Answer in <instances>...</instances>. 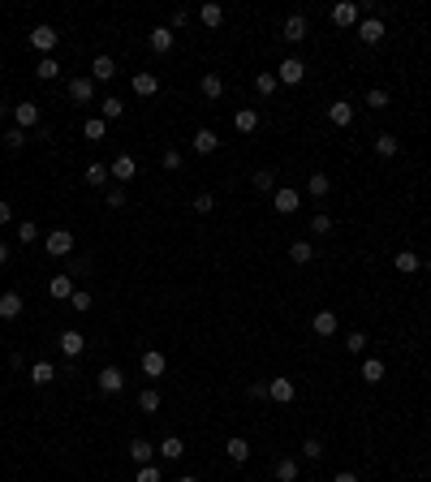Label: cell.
I'll return each instance as SVG.
<instances>
[{"label": "cell", "instance_id": "cell-15", "mask_svg": "<svg viewBox=\"0 0 431 482\" xmlns=\"http://www.w3.org/2000/svg\"><path fill=\"white\" fill-rule=\"evenodd\" d=\"M108 172H113V181H134L138 164H134V155H117L113 164H108Z\"/></svg>", "mask_w": 431, "mask_h": 482}, {"label": "cell", "instance_id": "cell-56", "mask_svg": "<svg viewBox=\"0 0 431 482\" xmlns=\"http://www.w3.org/2000/svg\"><path fill=\"white\" fill-rule=\"evenodd\" d=\"M9 371H30V366H26V358H22V353H9Z\"/></svg>", "mask_w": 431, "mask_h": 482}, {"label": "cell", "instance_id": "cell-51", "mask_svg": "<svg viewBox=\"0 0 431 482\" xmlns=\"http://www.w3.org/2000/svg\"><path fill=\"white\" fill-rule=\"evenodd\" d=\"M18 241H39V224L22 220V224H18Z\"/></svg>", "mask_w": 431, "mask_h": 482}, {"label": "cell", "instance_id": "cell-12", "mask_svg": "<svg viewBox=\"0 0 431 482\" xmlns=\"http://www.w3.org/2000/svg\"><path fill=\"white\" fill-rule=\"evenodd\" d=\"M56 345H60V353H65V358L74 362V358H82V349H87V336L69 328V332H60V341H56Z\"/></svg>", "mask_w": 431, "mask_h": 482}, {"label": "cell", "instance_id": "cell-38", "mask_svg": "<svg viewBox=\"0 0 431 482\" xmlns=\"http://www.w3.org/2000/svg\"><path fill=\"white\" fill-rule=\"evenodd\" d=\"M199 22L216 30L220 22H225V9H220V5H203V9H199Z\"/></svg>", "mask_w": 431, "mask_h": 482}, {"label": "cell", "instance_id": "cell-35", "mask_svg": "<svg viewBox=\"0 0 431 482\" xmlns=\"http://www.w3.org/2000/svg\"><path fill=\"white\" fill-rule=\"evenodd\" d=\"M366 345H371V341H366V332H349L345 336V353H349V358H362Z\"/></svg>", "mask_w": 431, "mask_h": 482}, {"label": "cell", "instance_id": "cell-10", "mask_svg": "<svg viewBox=\"0 0 431 482\" xmlns=\"http://www.w3.org/2000/svg\"><path fill=\"white\" fill-rule=\"evenodd\" d=\"M147 43H151V52H155V56H168V52H173V43H177V35H173L168 26H151Z\"/></svg>", "mask_w": 431, "mask_h": 482}, {"label": "cell", "instance_id": "cell-46", "mask_svg": "<svg viewBox=\"0 0 431 482\" xmlns=\"http://www.w3.org/2000/svg\"><path fill=\"white\" fill-rule=\"evenodd\" d=\"M186 22H190V9H173V13H168V22H164V26L173 30V35H177V30H186Z\"/></svg>", "mask_w": 431, "mask_h": 482}, {"label": "cell", "instance_id": "cell-11", "mask_svg": "<svg viewBox=\"0 0 431 482\" xmlns=\"http://www.w3.org/2000/svg\"><path fill=\"white\" fill-rule=\"evenodd\" d=\"M298 203H302V194H298L294 185H280L276 194H272V207H276L280 216H294V211H298Z\"/></svg>", "mask_w": 431, "mask_h": 482}, {"label": "cell", "instance_id": "cell-47", "mask_svg": "<svg viewBox=\"0 0 431 482\" xmlns=\"http://www.w3.org/2000/svg\"><path fill=\"white\" fill-rule=\"evenodd\" d=\"M134 482H164V474H159V465H138Z\"/></svg>", "mask_w": 431, "mask_h": 482}, {"label": "cell", "instance_id": "cell-41", "mask_svg": "<svg viewBox=\"0 0 431 482\" xmlns=\"http://www.w3.org/2000/svg\"><path fill=\"white\" fill-rule=\"evenodd\" d=\"M104 134H108V121H100V117H91V121L82 125V138H87V142H100Z\"/></svg>", "mask_w": 431, "mask_h": 482}, {"label": "cell", "instance_id": "cell-24", "mask_svg": "<svg viewBox=\"0 0 431 482\" xmlns=\"http://www.w3.org/2000/svg\"><path fill=\"white\" fill-rule=\"evenodd\" d=\"M233 125L242 134H254V130H259V112H254V108H237L233 112Z\"/></svg>", "mask_w": 431, "mask_h": 482}, {"label": "cell", "instance_id": "cell-13", "mask_svg": "<svg viewBox=\"0 0 431 482\" xmlns=\"http://www.w3.org/2000/svg\"><path fill=\"white\" fill-rule=\"evenodd\" d=\"M164 371H168V358H164L159 349H147V353H142V375H147V379H159Z\"/></svg>", "mask_w": 431, "mask_h": 482}, {"label": "cell", "instance_id": "cell-32", "mask_svg": "<svg viewBox=\"0 0 431 482\" xmlns=\"http://www.w3.org/2000/svg\"><path fill=\"white\" fill-rule=\"evenodd\" d=\"M384 375H388V366L379 362V358H366V362H362V383H379Z\"/></svg>", "mask_w": 431, "mask_h": 482}, {"label": "cell", "instance_id": "cell-27", "mask_svg": "<svg viewBox=\"0 0 431 482\" xmlns=\"http://www.w3.org/2000/svg\"><path fill=\"white\" fill-rule=\"evenodd\" d=\"M225 452H229V461L242 465V461H250V444H246L242 435H229V439H225Z\"/></svg>", "mask_w": 431, "mask_h": 482}, {"label": "cell", "instance_id": "cell-30", "mask_svg": "<svg viewBox=\"0 0 431 482\" xmlns=\"http://www.w3.org/2000/svg\"><path fill=\"white\" fill-rule=\"evenodd\" d=\"M151 457H155V444H147V439H134L130 444V461L134 465H151Z\"/></svg>", "mask_w": 431, "mask_h": 482}, {"label": "cell", "instance_id": "cell-19", "mask_svg": "<svg viewBox=\"0 0 431 482\" xmlns=\"http://www.w3.org/2000/svg\"><path fill=\"white\" fill-rule=\"evenodd\" d=\"M328 121L332 125H354V104H349V100H332L328 104Z\"/></svg>", "mask_w": 431, "mask_h": 482}, {"label": "cell", "instance_id": "cell-45", "mask_svg": "<svg viewBox=\"0 0 431 482\" xmlns=\"http://www.w3.org/2000/svg\"><path fill=\"white\" fill-rule=\"evenodd\" d=\"M366 108H375V112L388 108V91L384 87H371V91H366Z\"/></svg>", "mask_w": 431, "mask_h": 482}, {"label": "cell", "instance_id": "cell-31", "mask_svg": "<svg viewBox=\"0 0 431 482\" xmlns=\"http://www.w3.org/2000/svg\"><path fill=\"white\" fill-rule=\"evenodd\" d=\"M289 259H294L298 267H307V263L315 259V241H294V246H289Z\"/></svg>", "mask_w": 431, "mask_h": 482}, {"label": "cell", "instance_id": "cell-53", "mask_svg": "<svg viewBox=\"0 0 431 482\" xmlns=\"http://www.w3.org/2000/svg\"><path fill=\"white\" fill-rule=\"evenodd\" d=\"M302 457H307V461H319V457H324V444H319V439H307V444H302Z\"/></svg>", "mask_w": 431, "mask_h": 482}, {"label": "cell", "instance_id": "cell-21", "mask_svg": "<svg viewBox=\"0 0 431 482\" xmlns=\"http://www.w3.org/2000/svg\"><path fill=\"white\" fill-rule=\"evenodd\" d=\"M22 306H26L22 293H13V288H9V293H0V319H18Z\"/></svg>", "mask_w": 431, "mask_h": 482}, {"label": "cell", "instance_id": "cell-29", "mask_svg": "<svg viewBox=\"0 0 431 482\" xmlns=\"http://www.w3.org/2000/svg\"><path fill=\"white\" fill-rule=\"evenodd\" d=\"M393 267L401 271V276H414V271L423 267V259H419V254H414V250H401V254H397V259H393Z\"/></svg>", "mask_w": 431, "mask_h": 482}, {"label": "cell", "instance_id": "cell-55", "mask_svg": "<svg viewBox=\"0 0 431 482\" xmlns=\"http://www.w3.org/2000/svg\"><path fill=\"white\" fill-rule=\"evenodd\" d=\"M250 400H267V383H263V379L250 383Z\"/></svg>", "mask_w": 431, "mask_h": 482}, {"label": "cell", "instance_id": "cell-44", "mask_svg": "<svg viewBox=\"0 0 431 482\" xmlns=\"http://www.w3.org/2000/svg\"><path fill=\"white\" fill-rule=\"evenodd\" d=\"M311 233H315V237H328V233H332V216H328V211H315V216H311Z\"/></svg>", "mask_w": 431, "mask_h": 482}, {"label": "cell", "instance_id": "cell-52", "mask_svg": "<svg viewBox=\"0 0 431 482\" xmlns=\"http://www.w3.org/2000/svg\"><path fill=\"white\" fill-rule=\"evenodd\" d=\"M69 301H74V310H91V306H95V297L87 293V288H78V293H74Z\"/></svg>", "mask_w": 431, "mask_h": 482}, {"label": "cell", "instance_id": "cell-39", "mask_svg": "<svg viewBox=\"0 0 431 482\" xmlns=\"http://www.w3.org/2000/svg\"><path fill=\"white\" fill-rule=\"evenodd\" d=\"M159 405H164V400H159L155 388H142V392H138V409H142V413H155Z\"/></svg>", "mask_w": 431, "mask_h": 482}, {"label": "cell", "instance_id": "cell-18", "mask_svg": "<svg viewBox=\"0 0 431 482\" xmlns=\"http://www.w3.org/2000/svg\"><path fill=\"white\" fill-rule=\"evenodd\" d=\"M69 100L74 104H91L95 100V78H74V82H69Z\"/></svg>", "mask_w": 431, "mask_h": 482}, {"label": "cell", "instance_id": "cell-2", "mask_svg": "<svg viewBox=\"0 0 431 482\" xmlns=\"http://www.w3.org/2000/svg\"><path fill=\"white\" fill-rule=\"evenodd\" d=\"M56 43H60V35H56L52 26H35V30H30V47H35L39 56H52Z\"/></svg>", "mask_w": 431, "mask_h": 482}, {"label": "cell", "instance_id": "cell-54", "mask_svg": "<svg viewBox=\"0 0 431 482\" xmlns=\"http://www.w3.org/2000/svg\"><path fill=\"white\" fill-rule=\"evenodd\" d=\"M159 164H164L168 172H177L181 168V151H164V155H159Z\"/></svg>", "mask_w": 431, "mask_h": 482}, {"label": "cell", "instance_id": "cell-42", "mask_svg": "<svg viewBox=\"0 0 431 482\" xmlns=\"http://www.w3.org/2000/svg\"><path fill=\"white\" fill-rule=\"evenodd\" d=\"M87 185H108V176H113V172H108V164H87Z\"/></svg>", "mask_w": 431, "mask_h": 482}, {"label": "cell", "instance_id": "cell-59", "mask_svg": "<svg viewBox=\"0 0 431 482\" xmlns=\"http://www.w3.org/2000/svg\"><path fill=\"white\" fill-rule=\"evenodd\" d=\"M332 482H358V478H354V474H349V470H345V474H337V478H332Z\"/></svg>", "mask_w": 431, "mask_h": 482}, {"label": "cell", "instance_id": "cell-48", "mask_svg": "<svg viewBox=\"0 0 431 482\" xmlns=\"http://www.w3.org/2000/svg\"><path fill=\"white\" fill-rule=\"evenodd\" d=\"M5 147H9V151L26 147V130H18V125H13V130H5Z\"/></svg>", "mask_w": 431, "mask_h": 482}, {"label": "cell", "instance_id": "cell-33", "mask_svg": "<svg viewBox=\"0 0 431 482\" xmlns=\"http://www.w3.org/2000/svg\"><path fill=\"white\" fill-rule=\"evenodd\" d=\"M125 104L117 100V95H108V100H100V121H121Z\"/></svg>", "mask_w": 431, "mask_h": 482}, {"label": "cell", "instance_id": "cell-4", "mask_svg": "<svg viewBox=\"0 0 431 482\" xmlns=\"http://www.w3.org/2000/svg\"><path fill=\"white\" fill-rule=\"evenodd\" d=\"M39 121H43V112H39V104H35V100L13 104V125H18V130H30V125H39Z\"/></svg>", "mask_w": 431, "mask_h": 482}, {"label": "cell", "instance_id": "cell-6", "mask_svg": "<svg viewBox=\"0 0 431 482\" xmlns=\"http://www.w3.org/2000/svg\"><path fill=\"white\" fill-rule=\"evenodd\" d=\"M332 22H337V26H358L362 22V9L354 5V0H337V5H332Z\"/></svg>", "mask_w": 431, "mask_h": 482}, {"label": "cell", "instance_id": "cell-14", "mask_svg": "<svg viewBox=\"0 0 431 482\" xmlns=\"http://www.w3.org/2000/svg\"><path fill=\"white\" fill-rule=\"evenodd\" d=\"M280 35H285V43H302L307 39V18H302V13H289L285 26H280Z\"/></svg>", "mask_w": 431, "mask_h": 482}, {"label": "cell", "instance_id": "cell-40", "mask_svg": "<svg viewBox=\"0 0 431 482\" xmlns=\"http://www.w3.org/2000/svg\"><path fill=\"white\" fill-rule=\"evenodd\" d=\"M254 190H263V194H276V172H272V168H259V172H254Z\"/></svg>", "mask_w": 431, "mask_h": 482}, {"label": "cell", "instance_id": "cell-60", "mask_svg": "<svg viewBox=\"0 0 431 482\" xmlns=\"http://www.w3.org/2000/svg\"><path fill=\"white\" fill-rule=\"evenodd\" d=\"M177 482H199V478H190V474H186V478H177Z\"/></svg>", "mask_w": 431, "mask_h": 482}, {"label": "cell", "instance_id": "cell-5", "mask_svg": "<svg viewBox=\"0 0 431 482\" xmlns=\"http://www.w3.org/2000/svg\"><path fill=\"white\" fill-rule=\"evenodd\" d=\"M337 328H341L337 310H315V319H311V332L319 336V341H328V336H337Z\"/></svg>", "mask_w": 431, "mask_h": 482}, {"label": "cell", "instance_id": "cell-16", "mask_svg": "<svg viewBox=\"0 0 431 482\" xmlns=\"http://www.w3.org/2000/svg\"><path fill=\"white\" fill-rule=\"evenodd\" d=\"M91 78H95V82H113V78H117V60L100 52V56L91 60Z\"/></svg>", "mask_w": 431, "mask_h": 482}, {"label": "cell", "instance_id": "cell-26", "mask_svg": "<svg viewBox=\"0 0 431 482\" xmlns=\"http://www.w3.org/2000/svg\"><path fill=\"white\" fill-rule=\"evenodd\" d=\"M216 147H220L216 130H207V125H203V130H195V151H199V155H212Z\"/></svg>", "mask_w": 431, "mask_h": 482}, {"label": "cell", "instance_id": "cell-34", "mask_svg": "<svg viewBox=\"0 0 431 482\" xmlns=\"http://www.w3.org/2000/svg\"><path fill=\"white\" fill-rule=\"evenodd\" d=\"M298 474H302V465H298L294 457H280V461H276V478H280V482H298Z\"/></svg>", "mask_w": 431, "mask_h": 482}, {"label": "cell", "instance_id": "cell-49", "mask_svg": "<svg viewBox=\"0 0 431 482\" xmlns=\"http://www.w3.org/2000/svg\"><path fill=\"white\" fill-rule=\"evenodd\" d=\"M195 211H199V216H212V211H216V198L207 194V190H203V194H195Z\"/></svg>", "mask_w": 431, "mask_h": 482}, {"label": "cell", "instance_id": "cell-58", "mask_svg": "<svg viewBox=\"0 0 431 482\" xmlns=\"http://www.w3.org/2000/svg\"><path fill=\"white\" fill-rule=\"evenodd\" d=\"M0 263H9V241H0Z\"/></svg>", "mask_w": 431, "mask_h": 482}, {"label": "cell", "instance_id": "cell-36", "mask_svg": "<svg viewBox=\"0 0 431 482\" xmlns=\"http://www.w3.org/2000/svg\"><path fill=\"white\" fill-rule=\"evenodd\" d=\"M397 151H401V142H397L393 134H379V138H375V155H379V159H393Z\"/></svg>", "mask_w": 431, "mask_h": 482}, {"label": "cell", "instance_id": "cell-8", "mask_svg": "<svg viewBox=\"0 0 431 482\" xmlns=\"http://www.w3.org/2000/svg\"><path fill=\"white\" fill-rule=\"evenodd\" d=\"M95 388H100L104 396H117V392L125 388V375L117 371V366H104V371H100V375H95Z\"/></svg>", "mask_w": 431, "mask_h": 482}, {"label": "cell", "instance_id": "cell-20", "mask_svg": "<svg viewBox=\"0 0 431 482\" xmlns=\"http://www.w3.org/2000/svg\"><path fill=\"white\" fill-rule=\"evenodd\" d=\"M47 293H52L56 301H69V297L78 293V284H74V276H52V284H47Z\"/></svg>", "mask_w": 431, "mask_h": 482}, {"label": "cell", "instance_id": "cell-37", "mask_svg": "<svg viewBox=\"0 0 431 482\" xmlns=\"http://www.w3.org/2000/svg\"><path fill=\"white\" fill-rule=\"evenodd\" d=\"M307 190H311V194H315V198H324V194H328V190H332V181H328V172H311V176H307Z\"/></svg>", "mask_w": 431, "mask_h": 482}, {"label": "cell", "instance_id": "cell-7", "mask_svg": "<svg viewBox=\"0 0 431 482\" xmlns=\"http://www.w3.org/2000/svg\"><path fill=\"white\" fill-rule=\"evenodd\" d=\"M267 396H272L276 405H294V400H298V383L294 379H267Z\"/></svg>", "mask_w": 431, "mask_h": 482}, {"label": "cell", "instance_id": "cell-23", "mask_svg": "<svg viewBox=\"0 0 431 482\" xmlns=\"http://www.w3.org/2000/svg\"><path fill=\"white\" fill-rule=\"evenodd\" d=\"M35 78H39V82H56V78H60V60L56 56H39Z\"/></svg>", "mask_w": 431, "mask_h": 482}, {"label": "cell", "instance_id": "cell-28", "mask_svg": "<svg viewBox=\"0 0 431 482\" xmlns=\"http://www.w3.org/2000/svg\"><path fill=\"white\" fill-rule=\"evenodd\" d=\"M52 379H56V366L52 362H35V366H30V383H35V388H47Z\"/></svg>", "mask_w": 431, "mask_h": 482}, {"label": "cell", "instance_id": "cell-43", "mask_svg": "<svg viewBox=\"0 0 431 482\" xmlns=\"http://www.w3.org/2000/svg\"><path fill=\"white\" fill-rule=\"evenodd\" d=\"M276 87H280V82H276V69H272V73H254V91H259L263 100H267V95H272Z\"/></svg>", "mask_w": 431, "mask_h": 482}, {"label": "cell", "instance_id": "cell-17", "mask_svg": "<svg viewBox=\"0 0 431 482\" xmlns=\"http://www.w3.org/2000/svg\"><path fill=\"white\" fill-rule=\"evenodd\" d=\"M130 87H134L138 100H151V95H159V78H155V73H134Z\"/></svg>", "mask_w": 431, "mask_h": 482}, {"label": "cell", "instance_id": "cell-1", "mask_svg": "<svg viewBox=\"0 0 431 482\" xmlns=\"http://www.w3.org/2000/svg\"><path fill=\"white\" fill-rule=\"evenodd\" d=\"M74 241H78V237H74L69 229H52V233L43 237V250L56 254V259H65V254H74Z\"/></svg>", "mask_w": 431, "mask_h": 482}, {"label": "cell", "instance_id": "cell-25", "mask_svg": "<svg viewBox=\"0 0 431 482\" xmlns=\"http://www.w3.org/2000/svg\"><path fill=\"white\" fill-rule=\"evenodd\" d=\"M199 91L207 95V100H220V95H225V78H220V73H203L199 78Z\"/></svg>", "mask_w": 431, "mask_h": 482}, {"label": "cell", "instance_id": "cell-22", "mask_svg": "<svg viewBox=\"0 0 431 482\" xmlns=\"http://www.w3.org/2000/svg\"><path fill=\"white\" fill-rule=\"evenodd\" d=\"M155 452L164 457V461H181L186 457V444H181V435H168L164 444H155Z\"/></svg>", "mask_w": 431, "mask_h": 482}, {"label": "cell", "instance_id": "cell-3", "mask_svg": "<svg viewBox=\"0 0 431 482\" xmlns=\"http://www.w3.org/2000/svg\"><path fill=\"white\" fill-rule=\"evenodd\" d=\"M302 78H307V65H302L298 56H285L280 65H276V82H285V87H298Z\"/></svg>", "mask_w": 431, "mask_h": 482}, {"label": "cell", "instance_id": "cell-9", "mask_svg": "<svg viewBox=\"0 0 431 482\" xmlns=\"http://www.w3.org/2000/svg\"><path fill=\"white\" fill-rule=\"evenodd\" d=\"M358 39H362L366 47H371V43H379V39H384V18H379V13L362 18V22H358Z\"/></svg>", "mask_w": 431, "mask_h": 482}, {"label": "cell", "instance_id": "cell-57", "mask_svg": "<svg viewBox=\"0 0 431 482\" xmlns=\"http://www.w3.org/2000/svg\"><path fill=\"white\" fill-rule=\"evenodd\" d=\"M9 220H13V207H9L5 198H0V224H9Z\"/></svg>", "mask_w": 431, "mask_h": 482}, {"label": "cell", "instance_id": "cell-50", "mask_svg": "<svg viewBox=\"0 0 431 482\" xmlns=\"http://www.w3.org/2000/svg\"><path fill=\"white\" fill-rule=\"evenodd\" d=\"M108 207H113V211H121V207H130V194H125L121 185H117V190H108Z\"/></svg>", "mask_w": 431, "mask_h": 482}]
</instances>
